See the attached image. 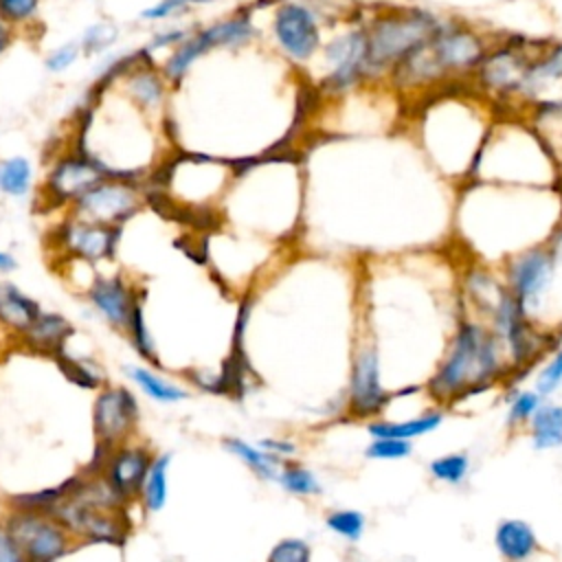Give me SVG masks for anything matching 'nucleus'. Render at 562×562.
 Listing matches in <instances>:
<instances>
[{"mask_svg":"<svg viewBox=\"0 0 562 562\" xmlns=\"http://www.w3.org/2000/svg\"><path fill=\"white\" fill-rule=\"evenodd\" d=\"M408 138L426 162L443 180L468 182L496 110L470 83H457L408 105Z\"/></svg>","mask_w":562,"mask_h":562,"instance_id":"1","label":"nucleus"},{"mask_svg":"<svg viewBox=\"0 0 562 562\" xmlns=\"http://www.w3.org/2000/svg\"><path fill=\"white\" fill-rule=\"evenodd\" d=\"M492 42L474 24L446 18L437 33L393 70L386 86L408 108L441 88L470 83Z\"/></svg>","mask_w":562,"mask_h":562,"instance_id":"2","label":"nucleus"},{"mask_svg":"<svg viewBox=\"0 0 562 562\" xmlns=\"http://www.w3.org/2000/svg\"><path fill=\"white\" fill-rule=\"evenodd\" d=\"M470 180L514 187H560V169L527 114L498 112Z\"/></svg>","mask_w":562,"mask_h":562,"instance_id":"3","label":"nucleus"},{"mask_svg":"<svg viewBox=\"0 0 562 562\" xmlns=\"http://www.w3.org/2000/svg\"><path fill=\"white\" fill-rule=\"evenodd\" d=\"M509 362L496 334L479 318H465L450 336L426 389L439 402H454L490 389L507 375Z\"/></svg>","mask_w":562,"mask_h":562,"instance_id":"4","label":"nucleus"},{"mask_svg":"<svg viewBox=\"0 0 562 562\" xmlns=\"http://www.w3.org/2000/svg\"><path fill=\"white\" fill-rule=\"evenodd\" d=\"M367 35V81L369 86L384 83L393 70L424 46L446 15L426 7H378L371 13L362 11Z\"/></svg>","mask_w":562,"mask_h":562,"instance_id":"5","label":"nucleus"},{"mask_svg":"<svg viewBox=\"0 0 562 562\" xmlns=\"http://www.w3.org/2000/svg\"><path fill=\"white\" fill-rule=\"evenodd\" d=\"M305 79L323 103L369 86L362 9L345 18L340 15L331 22L316 59L307 68Z\"/></svg>","mask_w":562,"mask_h":562,"instance_id":"6","label":"nucleus"},{"mask_svg":"<svg viewBox=\"0 0 562 562\" xmlns=\"http://www.w3.org/2000/svg\"><path fill=\"white\" fill-rule=\"evenodd\" d=\"M266 11V35L270 50L296 70H307L316 59L327 29L336 18L327 15L314 0H259Z\"/></svg>","mask_w":562,"mask_h":562,"instance_id":"7","label":"nucleus"},{"mask_svg":"<svg viewBox=\"0 0 562 562\" xmlns=\"http://www.w3.org/2000/svg\"><path fill=\"white\" fill-rule=\"evenodd\" d=\"M259 37L261 26L257 24V7L246 4L204 26H193L187 40L167 53L160 70L171 88H178L191 68L213 50H244L259 42Z\"/></svg>","mask_w":562,"mask_h":562,"instance_id":"8","label":"nucleus"},{"mask_svg":"<svg viewBox=\"0 0 562 562\" xmlns=\"http://www.w3.org/2000/svg\"><path fill=\"white\" fill-rule=\"evenodd\" d=\"M542 42L509 37L494 40L476 66L470 86L498 112L520 114L531 61Z\"/></svg>","mask_w":562,"mask_h":562,"instance_id":"9","label":"nucleus"},{"mask_svg":"<svg viewBox=\"0 0 562 562\" xmlns=\"http://www.w3.org/2000/svg\"><path fill=\"white\" fill-rule=\"evenodd\" d=\"M503 281L525 316L538 323L540 312L547 307L553 270H555V252L549 241L529 246L503 261Z\"/></svg>","mask_w":562,"mask_h":562,"instance_id":"10","label":"nucleus"},{"mask_svg":"<svg viewBox=\"0 0 562 562\" xmlns=\"http://www.w3.org/2000/svg\"><path fill=\"white\" fill-rule=\"evenodd\" d=\"M145 202L147 191L140 180L105 176L94 187H90L66 213L86 222L123 228V224L140 213Z\"/></svg>","mask_w":562,"mask_h":562,"instance_id":"11","label":"nucleus"},{"mask_svg":"<svg viewBox=\"0 0 562 562\" xmlns=\"http://www.w3.org/2000/svg\"><path fill=\"white\" fill-rule=\"evenodd\" d=\"M108 171L77 143L55 154L46 167L40 198L48 209L68 211L90 187L103 180Z\"/></svg>","mask_w":562,"mask_h":562,"instance_id":"12","label":"nucleus"},{"mask_svg":"<svg viewBox=\"0 0 562 562\" xmlns=\"http://www.w3.org/2000/svg\"><path fill=\"white\" fill-rule=\"evenodd\" d=\"M4 520L29 562H57L79 544L46 509L13 505Z\"/></svg>","mask_w":562,"mask_h":562,"instance_id":"13","label":"nucleus"},{"mask_svg":"<svg viewBox=\"0 0 562 562\" xmlns=\"http://www.w3.org/2000/svg\"><path fill=\"white\" fill-rule=\"evenodd\" d=\"M119 239L121 228L86 222L70 213H64L50 231V248L61 263L83 261L97 266L110 261L116 255Z\"/></svg>","mask_w":562,"mask_h":562,"instance_id":"14","label":"nucleus"},{"mask_svg":"<svg viewBox=\"0 0 562 562\" xmlns=\"http://www.w3.org/2000/svg\"><path fill=\"white\" fill-rule=\"evenodd\" d=\"M140 408L136 395L123 384H103L92 404L94 452H105L123 441L134 439Z\"/></svg>","mask_w":562,"mask_h":562,"instance_id":"15","label":"nucleus"},{"mask_svg":"<svg viewBox=\"0 0 562 562\" xmlns=\"http://www.w3.org/2000/svg\"><path fill=\"white\" fill-rule=\"evenodd\" d=\"M154 454L156 452L147 443L130 439L105 452H94V468L88 472H99L119 498L130 505L138 501Z\"/></svg>","mask_w":562,"mask_h":562,"instance_id":"16","label":"nucleus"},{"mask_svg":"<svg viewBox=\"0 0 562 562\" xmlns=\"http://www.w3.org/2000/svg\"><path fill=\"white\" fill-rule=\"evenodd\" d=\"M389 391L382 382V360L375 342H362L351 360L347 413L353 417H373L389 404Z\"/></svg>","mask_w":562,"mask_h":562,"instance_id":"17","label":"nucleus"},{"mask_svg":"<svg viewBox=\"0 0 562 562\" xmlns=\"http://www.w3.org/2000/svg\"><path fill=\"white\" fill-rule=\"evenodd\" d=\"M145 296V292L127 281L123 274H94L86 290V299L92 310L116 331L127 329L134 305Z\"/></svg>","mask_w":562,"mask_h":562,"instance_id":"18","label":"nucleus"},{"mask_svg":"<svg viewBox=\"0 0 562 562\" xmlns=\"http://www.w3.org/2000/svg\"><path fill=\"white\" fill-rule=\"evenodd\" d=\"M75 327L72 323L61 316L59 312H40L35 321L29 325V329L18 338V342L42 356H57L70 340Z\"/></svg>","mask_w":562,"mask_h":562,"instance_id":"19","label":"nucleus"},{"mask_svg":"<svg viewBox=\"0 0 562 562\" xmlns=\"http://www.w3.org/2000/svg\"><path fill=\"white\" fill-rule=\"evenodd\" d=\"M42 312L40 303L11 281H0V331L15 340Z\"/></svg>","mask_w":562,"mask_h":562,"instance_id":"20","label":"nucleus"},{"mask_svg":"<svg viewBox=\"0 0 562 562\" xmlns=\"http://www.w3.org/2000/svg\"><path fill=\"white\" fill-rule=\"evenodd\" d=\"M494 547L505 562H527L538 551V536L529 522L507 518L494 529Z\"/></svg>","mask_w":562,"mask_h":562,"instance_id":"21","label":"nucleus"},{"mask_svg":"<svg viewBox=\"0 0 562 562\" xmlns=\"http://www.w3.org/2000/svg\"><path fill=\"white\" fill-rule=\"evenodd\" d=\"M125 375L154 402L158 404H178L191 397V391L184 389L182 384L165 378L151 367L145 364H127Z\"/></svg>","mask_w":562,"mask_h":562,"instance_id":"22","label":"nucleus"},{"mask_svg":"<svg viewBox=\"0 0 562 562\" xmlns=\"http://www.w3.org/2000/svg\"><path fill=\"white\" fill-rule=\"evenodd\" d=\"M443 422V415L439 411H426L422 415L393 422V419H375L367 426L369 437H393V439H404L413 441L419 437H426L435 432Z\"/></svg>","mask_w":562,"mask_h":562,"instance_id":"23","label":"nucleus"},{"mask_svg":"<svg viewBox=\"0 0 562 562\" xmlns=\"http://www.w3.org/2000/svg\"><path fill=\"white\" fill-rule=\"evenodd\" d=\"M169 465H171V454L169 452H156L149 470L145 474L140 494H138V505L147 514H158L165 509L167 498H169Z\"/></svg>","mask_w":562,"mask_h":562,"instance_id":"24","label":"nucleus"},{"mask_svg":"<svg viewBox=\"0 0 562 562\" xmlns=\"http://www.w3.org/2000/svg\"><path fill=\"white\" fill-rule=\"evenodd\" d=\"M222 443H224V450L231 452L233 457H237L257 479H261V481L277 479L283 461L272 457L270 452H266L259 443H250L241 437H226Z\"/></svg>","mask_w":562,"mask_h":562,"instance_id":"25","label":"nucleus"},{"mask_svg":"<svg viewBox=\"0 0 562 562\" xmlns=\"http://www.w3.org/2000/svg\"><path fill=\"white\" fill-rule=\"evenodd\" d=\"M527 426L536 450L562 448V404L542 402Z\"/></svg>","mask_w":562,"mask_h":562,"instance_id":"26","label":"nucleus"},{"mask_svg":"<svg viewBox=\"0 0 562 562\" xmlns=\"http://www.w3.org/2000/svg\"><path fill=\"white\" fill-rule=\"evenodd\" d=\"M53 360L57 362V367L61 369V373L77 386L81 389H90V391H99L105 384V373L99 367L97 360L86 358V356H72L66 351V347L53 356Z\"/></svg>","mask_w":562,"mask_h":562,"instance_id":"27","label":"nucleus"},{"mask_svg":"<svg viewBox=\"0 0 562 562\" xmlns=\"http://www.w3.org/2000/svg\"><path fill=\"white\" fill-rule=\"evenodd\" d=\"M33 165L26 156H9L0 160V193L7 198H24L33 189Z\"/></svg>","mask_w":562,"mask_h":562,"instance_id":"28","label":"nucleus"},{"mask_svg":"<svg viewBox=\"0 0 562 562\" xmlns=\"http://www.w3.org/2000/svg\"><path fill=\"white\" fill-rule=\"evenodd\" d=\"M274 481L279 483V487L283 492H288L292 496H301V498L318 496L323 492L318 476L307 465H301L296 461H283Z\"/></svg>","mask_w":562,"mask_h":562,"instance_id":"29","label":"nucleus"},{"mask_svg":"<svg viewBox=\"0 0 562 562\" xmlns=\"http://www.w3.org/2000/svg\"><path fill=\"white\" fill-rule=\"evenodd\" d=\"M143 299H145V296H143ZM143 299L134 305V312H132V316H130L125 336H127L130 345L134 347V351H136L143 360L156 364V362H158V353H156V342H154L151 331H149L147 321H145V301H143Z\"/></svg>","mask_w":562,"mask_h":562,"instance_id":"30","label":"nucleus"},{"mask_svg":"<svg viewBox=\"0 0 562 562\" xmlns=\"http://www.w3.org/2000/svg\"><path fill=\"white\" fill-rule=\"evenodd\" d=\"M42 0H0V20L15 33L33 31L40 22Z\"/></svg>","mask_w":562,"mask_h":562,"instance_id":"31","label":"nucleus"},{"mask_svg":"<svg viewBox=\"0 0 562 562\" xmlns=\"http://www.w3.org/2000/svg\"><path fill=\"white\" fill-rule=\"evenodd\" d=\"M432 479L448 485H461L470 474V457L465 452H446L428 463Z\"/></svg>","mask_w":562,"mask_h":562,"instance_id":"32","label":"nucleus"},{"mask_svg":"<svg viewBox=\"0 0 562 562\" xmlns=\"http://www.w3.org/2000/svg\"><path fill=\"white\" fill-rule=\"evenodd\" d=\"M325 525L338 538H342L347 542H360V538L364 536V529H367V518L358 509H349V507L342 509L340 507V509H334L325 516Z\"/></svg>","mask_w":562,"mask_h":562,"instance_id":"33","label":"nucleus"},{"mask_svg":"<svg viewBox=\"0 0 562 562\" xmlns=\"http://www.w3.org/2000/svg\"><path fill=\"white\" fill-rule=\"evenodd\" d=\"M215 0H156L149 7H145L138 18L143 22H167V20H178L187 15L189 11L198 7H206Z\"/></svg>","mask_w":562,"mask_h":562,"instance_id":"34","label":"nucleus"},{"mask_svg":"<svg viewBox=\"0 0 562 562\" xmlns=\"http://www.w3.org/2000/svg\"><path fill=\"white\" fill-rule=\"evenodd\" d=\"M542 402L544 397L536 389H516L507 402V424L514 428L529 424V419L533 417Z\"/></svg>","mask_w":562,"mask_h":562,"instance_id":"35","label":"nucleus"},{"mask_svg":"<svg viewBox=\"0 0 562 562\" xmlns=\"http://www.w3.org/2000/svg\"><path fill=\"white\" fill-rule=\"evenodd\" d=\"M116 40H119V29L114 22H110V20L94 22L79 37L81 55H101V53L110 50Z\"/></svg>","mask_w":562,"mask_h":562,"instance_id":"36","label":"nucleus"},{"mask_svg":"<svg viewBox=\"0 0 562 562\" xmlns=\"http://www.w3.org/2000/svg\"><path fill=\"white\" fill-rule=\"evenodd\" d=\"M413 452L411 441L393 439V437H371L364 454L373 461H400Z\"/></svg>","mask_w":562,"mask_h":562,"instance_id":"37","label":"nucleus"},{"mask_svg":"<svg viewBox=\"0 0 562 562\" xmlns=\"http://www.w3.org/2000/svg\"><path fill=\"white\" fill-rule=\"evenodd\" d=\"M562 386V340L555 347V351L547 358V362L542 364V369L536 375V391L547 397L553 395L558 389Z\"/></svg>","mask_w":562,"mask_h":562,"instance_id":"38","label":"nucleus"},{"mask_svg":"<svg viewBox=\"0 0 562 562\" xmlns=\"http://www.w3.org/2000/svg\"><path fill=\"white\" fill-rule=\"evenodd\" d=\"M266 562H312V547L303 538H281L272 544Z\"/></svg>","mask_w":562,"mask_h":562,"instance_id":"39","label":"nucleus"},{"mask_svg":"<svg viewBox=\"0 0 562 562\" xmlns=\"http://www.w3.org/2000/svg\"><path fill=\"white\" fill-rule=\"evenodd\" d=\"M81 57V46H79V40H72V42H64L55 48H50L44 57V68L53 75L57 72H66L70 66L77 64V59Z\"/></svg>","mask_w":562,"mask_h":562,"instance_id":"40","label":"nucleus"},{"mask_svg":"<svg viewBox=\"0 0 562 562\" xmlns=\"http://www.w3.org/2000/svg\"><path fill=\"white\" fill-rule=\"evenodd\" d=\"M191 31H193L191 26H167V29H162V31H156V33L151 35V40H149L145 53L151 55V57H154V53H158V50H167V53H169V50H173L178 44H182Z\"/></svg>","mask_w":562,"mask_h":562,"instance_id":"41","label":"nucleus"},{"mask_svg":"<svg viewBox=\"0 0 562 562\" xmlns=\"http://www.w3.org/2000/svg\"><path fill=\"white\" fill-rule=\"evenodd\" d=\"M0 562H29L4 518H0Z\"/></svg>","mask_w":562,"mask_h":562,"instance_id":"42","label":"nucleus"},{"mask_svg":"<svg viewBox=\"0 0 562 562\" xmlns=\"http://www.w3.org/2000/svg\"><path fill=\"white\" fill-rule=\"evenodd\" d=\"M259 446H261L266 452H270L272 457L281 459V461H288V459L294 457V452H296V446H294L292 441H288V439H277V437H266V439L259 441Z\"/></svg>","mask_w":562,"mask_h":562,"instance_id":"43","label":"nucleus"},{"mask_svg":"<svg viewBox=\"0 0 562 562\" xmlns=\"http://www.w3.org/2000/svg\"><path fill=\"white\" fill-rule=\"evenodd\" d=\"M15 37H18V33H15L7 22L0 20V57L13 46Z\"/></svg>","mask_w":562,"mask_h":562,"instance_id":"44","label":"nucleus"},{"mask_svg":"<svg viewBox=\"0 0 562 562\" xmlns=\"http://www.w3.org/2000/svg\"><path fill=\"white\" fill-rule=\"evenodd\" d=\"M15 266H18L15 257H13L11 252H7V250H0V274H9V272H13V270H15Z\"/></svg>","mask_w":562,"mask_h":562,"instance_id":"45","label":"nucleus"}]
</instances>
